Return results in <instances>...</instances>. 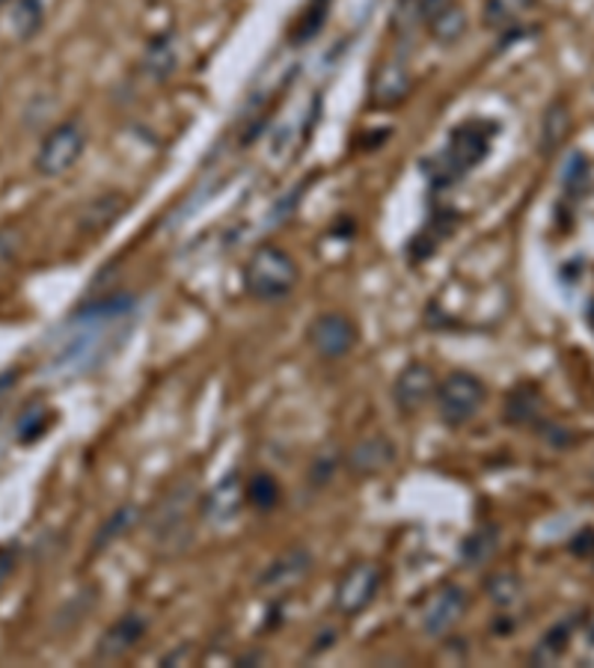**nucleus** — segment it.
Instances as JSON below:
<instances>
[{
    "instance_id": "1",
    "label": "nucleus",
    "mask_w": 594,
    "mask_h": 668,
    "mask_svg": "<svg viewBox=\"0 0 594 668\" xmlns=\"http://www.w3.org/2000/svg\"><path fill=\"white\" fill-rule=\"evenodd\" d=\"M298 277H301L298 261L292 259L289 249H282L280 244H262L253 249L250 261L244 268V289L250 298L277 303L292 294Z\"/></svg>"
},
{
    "instance_id": "2",
    "label": "nucleus",
    "mask_w": 594,
    "mask_h": 668,
    "mask_svg": "<svg viewBox=\"0 0 594 668\" xmlns=\"http://www.w3.org/2000/svg\"><path fill=\"white\" fill-rule=\"evenodd\" d=\"M487 392L484 383L470 371H452L449 378L437 387V410H440V420L452 428H461L467 422L473 420L475 413L482 410Z\"/></svg>"
},
{
    "instance_id": "3",
    "label": "nucleus",
    "mask_w": 594,
    "mask_h": 668,
    "mask_svg": "<svg viewBox=\"0 0 594 668\" xmlns=\"http://www.w3.org/2000/svg\"><path fill=\"white\" fill-rule=\"evenodd\" d=\"M496 125H487L482 120L463 122L461 129H455L449 149H446L444 160H440V179H458L463 172H470L479 160L491 149V134Z\"/></svg>"
},
{
    "instance_id": "4",
    "label": "nucleus",
    "mask_w": 594,
    "mask_h": 668,
    "mask_svg": "<svg viewBox=\"0 0 594 668\" xmlns=\"http://www.w3.org/2000/svg\"><path fill=\"white\" fill-rule=\"evenodd\" d=\"M87 146V134L78 122H63L57 129H51L40 143L36 152V172L45 179H57L63 172H69Z\"/></svg>"
},
{
    "instance_id": "5",
    "label": "nucleus",
    "mask_w": 594,
    "mask_h": 668,
    "mask_svg": "<svg viewBox=\"0 0 594 668\" xmlns=\"http://www.w3.org/2000/svg\"><path fill=\"white\" fill-rule=\"evenodd\" d=\"M381 568L374 561H357L351 568L345 570L339 582H336V591H333V606L339 615L345 619H354L360 615L363 609L372 606V600L378 598L381 591Z\"/></svg>"
},
{
    "instance_id": "6",
    "label": "nucleus",
    "mask_w": 594,
    "mask_h": 668,
    "mask_svg": "<svg viewBox=\"0 0 594 668\" xmlns=\"http://www.w3.org/2000/svg\"><path fill=\"white\" fill-rule=\"evenodd\" d=\"M463 612H467V591L461 586L446 582L440 589H434L419 606V624L428 636L444 638L449 636L458 624H461Z\"/></svg>"
},
{
    "instance_id": "7",
    "label": "nucleus",
    "mask_w": 594,
    "mask_h": 668,
    "mask_svg": "<svg viewBox=\"0 0 594 668\" xmlns=\"http://www.w3.org/2000/svg\"><path fill=\"white\" fill-rule=\"evenodd\" d=\"M310 336V345L315 348V354H322L327 359H343L348 357L354 348H357V327H354L351 319H345L339 312H324L318 319L310 324L306 330Z\"/></svg>"
},
{
    "instance_id": "8",
    "label": "nucleus",
    "mask_w": 594,
    "mask_h": 668,
    "mask_svg": "<svg viewBox=\"0 0 594 668\" xmlns=\"http://www.w3.org/2000/svg\"><path fill=\"white\" fill-rule=\"evenodd\" d=\"M419 10L434 42L458 45L467 36V12L458 0H419Z\"/></svg>"
},
{
    "instance_id": "9",
    "label": "nucleus",
    "mask_w": 594,
    "mask_h": 668,
    "mask_svg": "<svg viewBox=\"0 0 594 668\" xmlns=\"http://www.w3.org/2000/svg\"><path fill=\"white\" fill-rule=\"evenodd\" d=\"M247 502V481L238 472H229L209 490V497L202 499V514L212 526H226L238 517Z\"/></svg>"
},
{
    "instance_id": "10",
    "label": "nucleus",
    "mask_w": 594,
    "mask_h": 668,
    "mask_svg": "<svg viewBox=\"0 0 594 668\" xmlns=\"http://www.w3.org/2000/svg\"><path fill=\"white\" fill-rule=\"evenodd\" d=\"M434 392H437V375H434L432 366H425V363H411V366H404L393 383L395 404H399L402 413H416V410H423L425 401L432 399Z\"/></svg>"
},
{
    "instance_id": "11",
    "label": "nucleus",
    "mask_w": 594,
    "mask_h": 668,
    "mask_svg": "<svg viewBox=\"0 0 594 668\" xmlns=\"http://www.w3.org/2000/svg\"><path fill=\"white\" fill-rule=\"evenodd\" d=\"M146 630H149V624L137 612L122 615V619L113 621L111 627L101 633L99 645H96V659L113 663V659H122L125 654H132V648H137L141 638L146 636Z\"/></svg>"
},
{
    "instance_id": "12",
    "label": "nucleus",
    "mask_w": 594,
    "mask_h": 668,
    "mask_svg": "<svg viewBox=\"0 0 594 668\" xmlns=\"http://www.w3.org/2000/svg\"><path fill=\"white\" fill-rule=\"evenodd\" d=\"M413 90V75L404 60L381 63L372 75V104L381 110H393L407 101Z\"/></svg>"
},
{
    "instance_id": "13",
    "label": "nucleus",
    "mask_w": 594,
    "mask_h": 668,
    "mask_svg": "<svg viewBox=\"0 0 594 668\" xmlns=\"http://www.w3.org/2000/svg\"><path fill=\"white\" fill-rule=\"evenodd\" d=\"M193 488L184 485V488L172 490V497H167L161 502V517L152 526V538H158V544H167V547H182L184 535L179 532H188V509H191Z\"/></svg>"
},
{
    "instance_id": "14",
    "label": "nucleus",
    "mask_w": 594,
    "mask_h": 668,
    "mask_svg": "<svg viewBox=\"0 0 594 668\" xmlns=\"http://www.w3.org/2000/svg\"><path fill=\"white\" fill-rule=\"evenodd\" d=\"M310 570H313V556H310V549L294 547L289 549V553H282L280 559L265 570L262 577H259V589L280 594V591H289L294 589L298 582H303V579L310 577Z\"/></svg>"
},
{
    "instance_id": "15",
    "label": "nucleus",
    "mask_w": 594,
    "mask_h": 668,
    "mask_svg": "<svg viewBox=\"0 0 594 668\" xmlns=\"http://www.w3.org/2000/svg\"><path fill=\"white\" fill-rule=\"evenodd\" d=\"M125 211H128V197L120 193V190H108V193L96 197V200L81 211L78 230H81L83 235H90V238H99V235L111 230Z\"/></svg>"
},
{
    "instance_id": "16",
    "label": "nucleus",
    "mask_w": 594,
    "mask_h": 668,
    "mask_svg": "<svg viewBox=\"0 0 594 668\" xmlns=\"http://www.w3.org/2000/svg\"><path fill=\"white\" fill-rule=\"evenodd\" d=\"M395 460V446L383 434L363 437L348 452V467L357 476H378Z\"/></svg>"
},
{
    "instance_id": "17",
    "label": "nucleus",
    "mask_w": 594,
    "mask_h": 668,
    "mask_svg": "<svg viewBox=\"0 0 594 668\" xmlns=\"http://www.w3.org/2000/svg\"><path fill=\"white\" fill-rule=\"evenodd\" d=\"M179 69V48H176V40L170 33H161L146 45V54H143V71L146 78L155 80V84H167V80L176 75Z\"/></svg>"
},
{
    "instance_id": "18",
    "label": "nucleus",
    "mask_w": 594,
    "mask_h": 668,
    "mask_svg": "<svg viewBox=\"0 0 594 668\" xmlns=\"http://www.w3.org/2000/svg\"><path fill=\"white\" fill-rule=\"evenodd\" d=\"M576 624H580L576 619H564L547 630L545 636H541V642H538L533 650L535 666H556V663L568 654V648H571V638H574Z\"/></svg>"
},
{
    "instance_id": "19",
    "label": "nucleus",
    "mask_w": 594,
    "mask_h": 668,
    "mask_svg": "<svg viewBox=\"0 0 594 668\" xmlns=\"http://www.w3.org/2000/svg\"><path fill=\"white\" fill-rule=\"evenodd\" d=\"M45 24V3L42 0H10V31L19 42L33 40Z\"/></svg>"
},
{
    "instance_id": "20",
    "label": "nucleus",
    "mask_w": 594,
    "mask_h": 668,
    "mask_svg": "<svg viewBox=\"0 0 594 668\" xmlns=\"http://www.w3.org/2000/svg\"><path fill=\"white\" fill-rule=\"evenodd\" d=\"M533 7L535 0H487L484 3V24L494 31H512Z\"/></svg>"
},
{
    "instance_id": "21",
    "label": "nucleus",
    "mask_w": 594,
    "mask_h": 668,
    "mask_svg": "<svg viewBox=\"0 0 594 668\" xmlns=\"http://www.w3.org/2000/svg\"><path fill=\"white\" fill-rule=\"evenodd\" d=\"M137 520H141V509H137V505H122V509H116L111 517L101 523L99 532H96L92 549H96V553L108 549L113 541H120L122 535H128Z\"/></svg>"
},
{
    "instance_id": "22",
    "label": "nucleus",
    "mask_w": 594,
    "mask_h": 668,
    "mask_svg": "<svg viewBox=\"0 0 594 668\" xmlns=\"http://www.w3.org/2000/svg\"><path fill=\"white\" fill-rule=\"evenodd\" d=\"M571 134V110L564 101H553L545 113V129H541V143H545V152L550 155L553 149H559Z\"/></svg>"
},
{
    "instance_id": "23",
    "label": "nucleus",
    "mask_w": 594,
    "mask_h": 668,
    "mask_svg": "<svg viewBox=\"0 0 594 668\" xmlns=\"http://www.w3.org/2000/svg\"><path fill=\"white\" fill-rule=\"evenodd\" d=\"M496 547H500V532H496V526H482L479 532H473L470 538L463 541V561L473 565V568H482V565L494 559Z\"/></svg>"
},
{
    "instance_id": "24",
    "label": "nucleus",
    "mask_w": 594,
    "mask_h": 668,
    "mask_svg": "<svg viewBox=\"0 0 594 668\" xmlns=\"http://www.w3.org/2000/svg\"><path fill=\"white\" fill-rule=\"evenodd\" d=\"M505 420L517 422H535L538 420V389L535 387H517L508 396V408H505Z\"/></svg>"
},
{
    "instance_id": "25",
    "label": "nucleus",
    "mask_w": 594,
    "mask_h": 668,
    "mask_svg": "<svg viewBox=\"0 0 594 668\" xmlns=\"http://www.w3.org/2000/svg\"><path fill=\"white\" fill-rule=\"evenodd\" d=\"M487 594H491V600L500 609H514L520 603V598H524V582H520V577H514V574H496L487 582Z\"/></svg>"
},
{
    "instance_id": "26",
    "label": "nucleus",
    "mask_w": 594,
    "mask_h": 668,
    "mask_svg": "<svg viewBox=\"0 0 594 668\" xmlns=\"http://www.w3.org/2000/svg\"><path fill=\"white\" fill-rule=\"evenodd\" d=\"M277 497H280L277 481H273L271 476H265V472L253 476L250 485H247V499H250L256 509H273V505H277Z\"/></svg>"
},
{
    "instance_id": "27",
    "label": "nucleus",
    "mask_w": 594,
    "mask_h": 668,
    "mask_svg": "<svg viewBox=\"0 0 594 668\" xmlns=\"http://www.w3.org/2000/svg\"><path fill=\"white\" fill-rule=\"evenodd\" d=\"M51 420V413L42 404H36V408H27L24 413H21V420H19V439L21 443H31V439H36L45 431V425H48Z\"/></svg>"
},
{
    "instance_id": "28",
    "label": "nucleus",
    "mask_w": 594,
    "mask_h": 668,
    "mask_svg": "<svg viewBox=\"0 0 594 668\" xmlns=\"http://www.w3.org/2000/svg\"><path fill=\"white\" fill-rule=\"evenodd\" d=\"M19 247H21L19 230L3 226V230H0V270H7L12 261H15V253H19Z\"/></svg>"
},
{
    "instance_id": "29",
    "label": "nucleus",
    "mask_w": 594,
    "mask_h": 668,
    "mask_svg": "<svg viewBox=\"0 0 594 668\" xmlns=\"http://www.w3.org/2000/svg\"><path fill=\"white\" fill-rule=\"evenodd\" d=\"M15 556H19L15 547H0V589L10 582L12 570H15Z\"/></svg>"
},
{
    "instance_id": "30",
    "label": "nucleus",
    "mask_w": 594,
    "mask_h": 668,
    "mask_svg": "<svg viewBox=\"0 0 594 668\" xmlns=\"http://www.w3.org/2000/svg\"><path fill=\"white\" fill-rule=\"evenodd\" d=\"M571 553H574V556H594V532H592V528H585L580 538L571 541Z\"/></svg>"
},
{
    "instance_id": "31",
    "label": "nucleus",
    "mask_w": 594,
    "mask_h": 668,
    "mask_svg": "<svg viewBox=\"0 0 594 668\" xmlns=\"http://www.w3.org/2000/svg\"><path fill=\"white\" fill-rule=\"evenodd\" d=\"M592 559H594V556H592Z\"/></svg>"
}]
</instances>
